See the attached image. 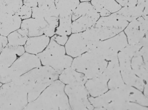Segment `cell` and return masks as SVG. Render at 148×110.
<instances>
[{
	"label": "cell",
	"mask_w": 148,
	"mask_h": 110,
	"mask_svg": "<svg viewBox=\"0 0 148 110\" xmlns=\"http://www.w3.org/2000/svg\"><path fill=\"white\" fill-rule=\"evenodd\" d=\"M64 84L56 80L34 101L27 103L23 110H70Z\"/></svg>",
	"instance_id": "obj_1"
},
{
	"label": "cell",
	"mask_w": 148,
	"mask_h": 110,
	"mask_svg": "<svg viewBox=\"0 0 148 110\" xmlns=\"http://www.w3.org/2000/svg\"><path fill=\"white\" fill-rule=\"evenodd\" d=\"M27 90L19 77L0 87V110H20L28 103Z\"/></svg>",
	"instance_id": "obj_2"
},
{
	"label": "cell",
	"mask_w": 148,
	"mask_h": 110,
	"mask_svg": "<svg viewBox=\"0 0 148 110\" xmlns=\"http://www.w3.org/2000/svg\"><path fill=\"white\" fill-rule=\"evenodd\" d=\"M65 53L64 46L51 38L45 49L36 55L43 65L51 67L59 75L64 69L70 67L73 60Z\"/></svg>",
	"instance_id": "obj_3"
},
{
	"label": "cell",
	"mask_w": 148,
	"mask_h": 110,
	"mask_svg": "<svg viewBox=\"0 0 148 110\" xmlns=\"http://www.w3.org/2000/svg\"><path fill=\"white\" fill-rule=\"evenodd\" d=\"M65 45L66 53L73 57H77L93 47L84 31L73 33L68 38Z\"/></svg>",
	"instance_id": "obj_4"
},
{
	"label": "cell",
	"mask_w": 148,
	"mask_h": 110,
	"mask_svg": "<svg viewBox=\"0 0 148 110\" xmlns=\"http://www.w3.org/2000/svg\"><path fill=\"white\" fill-rule=\"evenodd\" d=\"M64 90L68 97L71 108L82 110L90 108L87 99V92L83 84H67Z\"/></svg>",
	"instance_id": "obj_5"
},
{
	"label": "cell",
	"mask_w": 148,
	"mask_h": 110,
	"mask_svg": "<svg viewBox=\"0 0 148 110\" xmlns=\"http://www.w3.org/2000/svg\"><path fill=\"white\" fill-rule=\"evenodd\" d=\"M130 22L125 28L124 33L129 44L136 45L148 36V20L140 16Z\"/></svg>",
	"instance_id": "obj_6"
},
{
	"label": "cell",
	"mask_w": 148,
	"mask_h": 110,
	"mask_svg": "<svg viewBox=\"0 0 148 110\" xmlns=\"http://www.w3.org/2000/svg\"><path fill=\"white\" fill-rule=\"evenodd\" d=\"M40 65V61L37 55L26 52L18 57L10 67L15 77L17 78Z\"/></svg>",
	"instance_id": "obj_7"
},
{
	"label": "cell",
	"mask_w": 148,
	"mask_h": 110,
	"mask_svg": "<svg viewBox=\"0 0 148 110\" xmlns=\"http://www.w3.org/2000/svg\"><path fill=\"white\" fill-rule=\"evenodd\" d=\"M100 16L99 13L94 9L73 21L72 33L82 32L94 26Z\"/></svg>",
	"instance_id": "obj_8"
},
{
	"label": "cell",
	"mask_w": 148,
	"mask_h": 110,
	"mask_svg": "<svg viewBox=\"0 0 148 110\" xmlns=\"http://www.w3.org/2000/svg\"><path fill=\"white\" fill-rule=\"evenodd\" d=\"M25 52L23 46L11 45L8 43L0 53V65L10 67L19 57Z\"/></svg>",
	"instance_id": "obj_9"
},
{
	"label": "cell",
	"mask_w": 148,
	"mask_h": 110,
	"mask_svg": "<svg viewBox=\"0 0 148 110\" xmlns=\"http://www.w3.org/2000/svg\"><path fill=\"white\" fill-rule=\"evenodd\" d=\"M128 24V22L121 19L114 13L109 16L99 18L94 26L105 27L121 32Z\"/></svg>",
	"instance_id": "obj_10"
},
{
	"label": "cell",
	"mask_w": 148,
	"mask_h": 110,
	"mask_svg": "<svg viewBox=\"0 0 148 110\" xmlns=\"http://www.w3.org/2000/svg\"><path fill=\"white\" fill-rule=\"evenodd\" d=\"M127 43L126 36L124 32L122 31L112 37L99 41L95 47L116 52L127 46Z\"/></svg>",
	"instance_id": "obj_11"
},
{
	"label": "cell",
	"mask_w": 148,
	"mask_h": 110,
	"mask_svg": "<svg viewBox=\"0 0 148 110\" xmlns=\"http://www.w3.org/2000/svg\"><path fill=\"white\" fill-rule=\"evenodd\" d=\"M49 37L43 34L42 35L28 37L24 45L26 52L36 54L42 51L47 47L50 41Z\"/></svg>",
	"instance_id": "obj_12"
},
{
	"label": "cell",
	"mask_w": 148,
	"mask_h": 110,
	"mask_svg": "<svg viewBox=\"0 0 148 110\" xmlns=\"http://www.w3.org/2000/svg\"><path fill=\"white\" fill-rule=\"evenodd\" d=\"M0 34L7 36L12 32L20 28L22 20L16 14H1Z\"/></svg>",
	"instance_id": "obj_13"
},
{
	"label": "cell",
	"mask_w": 148,
	"mask_h": 110,
	"mask_svg": "<svg viewBox=\"0 0 148 110\" xmlns=\"http://www.w3.org/2000/svg\"><path fill=\"white\" fill-rule=\"evenodd\" d=\"M91 3L101 16H109L121 8L115 0H91Z\"/></svg>",
	"instance_id": "obj_14"
},
{
	"label": "cell",
	"mask_w": 148,
	"mask_h": 110,
	"mask_svg": "<svg viewBox=\"0 0 148 110\" xmlns=\"http://www.w3.org/2000/svg\"><path fill=\"white\" fill-rule=\"evenodd\" d=\"M59 75L60 81L67 84H83L86 81V78L83 74L72 67L64 69Z\"/></svg>",
	"instance_id": "obj_15"
},
{
	"label": "cell",
	"mask_w": 148,
	"mask_h": 110,
	"mask_svg": "<svg viewBox=\"0 0 148 110\" xmlns=\"http://www.w3.org/2000/svg\"><path fill=\"white\" fill-rule=\"evenodd\" d=\"M20 28L28 37L37 36L43 34L42 28L36 18H30L23 20Z\"/></svg>",
	"instance_id": "obj_16"
},
{
	"label": "cell",
	"mask_w": 148,
	"mask_h": 110,
	"mask_svg": "<svg viewBox=\"0 0 148 110\" xmlns=\"http://www.w3.org/2000/svg\"><path fill=\"white\" fill-rule=\"evenodd\" d=\"M144 9L136 5L132 7H123L115 13L121 19L129 22L141 16Z\"/></svg>",
	"instance_id": "obj_17"
},
{
	"label": "cell",
	"mask_w": 148,
	"mask_h": 110,
	"mask_svg": "<svg viewBox=\"0 0 148 110\" xmlns=\"http://www.w3.org/2000/svg\"><path fill=\"white\" fill-rule=\"evenodd\" d=\"M79 0H55V3L59 16L72 15L80 3Z\"/></svg>",
	"instance_id": "obj_18"
},
{
	"label": "cell",
	"mask_w": 148,
	"mask_h": 110,
	"mask_svg": "<svg viewBox=\"0 0 148 110\" xmlns=\"http://www.w3.org/2000/svg\"><path fill=\"white\" fill-rule=\"evenodd\" d=\"M23 5V0H0V14H15Z\"/></svg>",
	"instance_id": "obj_19"
},
{
	"label": "cell",
	"mask_w": 148,
	"mask_h": 110,
	"mask_svg": "<svg viewBox=\"0 0 148 110\" xmlns=\"http://www.w3.org/2000/svg\"><path fill=\"white\" fill-rule=\"evenodd\" d=\"M72 15L59 16V24L56 31V34L68 36L72 33Z\"/></svg>",
	"instance_id": "obj_20"
},
{
	"label": "cell",
	"mask_w": 148,
	"mask_h": 110,
	"mask_svg": "<svg viewBox=\"0 0 148 110\" xmlns=\"http://www.w3.org/2000/svg\"><path fill=\"white\" fill-rule=\"evenodd\" d=\"M28 37L21 28L12 32L7 36L9 44L19 46H24Z\"/></svg>",
	"instance_id": "obj_21"
},
{
	"label": "cell",
	"mask_w": 148,
	"mask_h": 110,
	"mask_svg": "<svg viewBox=\"0 0 148 110\" xmlns=\"http://www.w3.org/2000/svg\"><path fill=\"white\" fill-rule=\"evenodd\" d=\"M94 9L91 3L89 1L80 3L73 13L72 15V21L76 20Z\"/></svg>",
	"instance_id": "obj_22"
},
{
	"label": "cell",
	"mask_w": 148,
	"mask_h": 110,
	"mask_svg": "<svg viewBox=\"0 0 148 110\" xmlns=\"http://www.w3.org/2000/svg\"><path fill=\"white\" fill-rule=\"evenodd\" d=\"M47 24L43 30V34L51 37L56 34V29L59 24V17L51 16L45 18Z\"/></svg>",
	"instance_id": "obj_23"
},
{
	"label": "cell",
	"mask_w": 148,
	"mask_h": 110,
	"mask_svg": "<svg viewBox=\"0 0 148 110\" xmlns=\"http://www.w3.org/2000/svg\"><path fill=\"white\" fill-rule=\"evenodd\" d=\"M16 79L10 67L0 65V82L5 84Z\"/></svg>",
	"instance_id": "obj_24"
},
{
	"label": "cell",
	"mask_w": 148,
	"mask_h": 110,
	"mask_svg": "<svg viewBox=\"0 0 148 110\" xmlns=\"http://www.w3.org/2000/svg\"><path fill=\"white\" fill-rule=\"evenodd\" d=\"M16 14L22 20L28 19L32 17V8L23 5Z\"/></svg>",
	"instance_id": "obj_25"
},
{
	"label": "cell",
	"mask_w": 148,
	"mask_h": 110,
	"mask_svg": "<svg viewBox=\"0 0 148 110\" xmlns=\"http://www.w3.org/2000/svg\"><path fill=\"white\" fill-rule=\"evenodd\" d=\"M51 38L58 44L63 45L66 43L68 37L67 36L61 35L56 34L51 37Z\"/></svg>",
	"instance_id": "obj_26"
},
{
	"label": "cell",
	"mask_w": 148,
	"mask_h": 110,
	"mask_svg": "<svg viewBox=\"0 0 148 110\" xmlns=\"http://www.w3.org/2000/svg\"><path fill=\"white\" fill-rule=\"evenodd\" d=\"M121 6L132 7L136 6L137 0H115Z\"/></svg>",
	"instance_id": "obj_27"
},
{
	"label": "cell",
	"mask_w": 148,
	"mask_h": 110,
	"mask_svg": "<svg viewBox=\"0 0 148 110\" xmlns=\"http://www.w3.org/2000/svg\"><path fill=\"white\" fill-rule=\"evenodd\" d=\"M38 6L40 8H45L55 5V0H38Z\"/></svg>",
	"instance_id": "obj_28"
},
{
	"label": "cell",
	"mask_w": 148,
	"mask_h": 110,
	"mask_svg": "<svg viewBox=\"0 0 148 110\" xmlns=\"http://www.w3.org/2000/svg\"><path fill=\"white\" fill-rule=\"evenodd\" d=\"M23 5L32 8L38 6L37 0H23Z\"/></svg>",
	"instance_id": "obj_29"
},
{
	"label": "cell",
	"mask_w": 148,
	"mask_h": 110,
	"mask_svg": "<svg viewBox=\"0 0 148 110\" xmlns=\"http://www.w3.org/2000/svg\"><path fill=\"white\" fill-rule=\"evenodd\" d=\"M8 43L7 36L0 34V50L2 51Z\"/></svg>",
	"instance_id": "obj_30"
},
{
	"label": "cell",
	"mask_w": 148,
	"mask_h": 110,
	"mask_svg": "<svg viewBox=\"0 0 148 110\" xmlns=\"http://www.w3.org/2000/svg\"><path fill=\"white\" fill-rule=\"evenodd\" d=\"M148 5L145 6V7L141 16L146 20H148Z\"/></svg>",
	"instance_id": "obj_31"
},
{
	"label": "cell",
	"mask_w": 148,
	"mask_h": 110,
	"mask_svg": "<svg viewBox=\"0 0 148 110\" xmlns=\"http://www.w3.org/2000/svg\"><path fill=\"white\" fill-rule=\"evenodd\" d=\"M1 15L0 14V30L1 28Z\"/></svg>",
	"instance_id": "obj_32"
},
{
	"label": "cell",
	"mask_w": 148,
	"mask_h": 110,
	"mask_svg": "<svg viewBox=\"0 0 148 110\" xmlns=\"http://www.w3.org/2000/svg\"><path fill=\"white\" fill-rule=\"evenodd\" d=\"M79 1L81 2H86V1H89L91 0H79Z\"/></svg>",
	"instance_id": "obj_33"
},
{
	"label": "cell",
	"mask_w": 148,
	"mask_h": 110,
	"mask_svg": "<svg viewBox=\"0 0 148 110\" xmlns=\"http://www.w3.org/2000/svg\"><path fill=\"white\" fill-rule=\"evenodd\" d=\"M2 84L0 82V87L2 85Z\"/></svg>",
	"instance_id": "obj_34"
},
{
	"label": "cell",
	"mask_w": 148,
	"mask_h": 110,
	"mask_svg": "<svg viewBox=\"0 0 148 110\" xmlns=\"http://www.w3.org/2000/svg\"><path fill=\"white\" fill-rule=\"evenodd\" d=\"M1 50H0V53L1 52Z\"/></svg>",
	"instance_id": "obj_35"
},
{
	"label": "cell",
	"mask_w": 148,
	"mask_h": 110,
	"mask_svg": "<svg viewBox=\"0 0 148 110\" xmlns=\"http://www.w3.org/2000/svg\"><path fill=\"white\" fill-rule=\"evenodd\" d=\"M37 1L38 0H37Z\"/></svg>",
	"instance_id": "obj_36"
}]
</instances>
